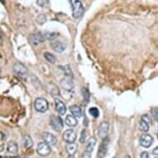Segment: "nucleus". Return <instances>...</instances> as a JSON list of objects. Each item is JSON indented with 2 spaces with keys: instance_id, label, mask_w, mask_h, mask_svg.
Instances as JSON below:
<instances>
[{
  "instance_id": "nucleus-39",
  "label": "nucleus",
  "mask_w": 158,
  "mask_h": 158,
  "mask_svg": "<svg viewBox=\"0 0 158 158\" xmlns=\"http://www.w3.org/2000/svg\"><path fill=\"white\" fill-rule=\"evenodd\" d=\"M156 158H158V156H157V157H156Z\"/></svg>"
},
{
  "instance_id": "nucleus-9",
  "label": "nucleus",
  "mask_w": 158,
  "mask_h": 158,
  "mask_svg": "<svg viewBox=\"0 0 158 158\" xmlns=\"http://www.w3.org/2000/svg\"><path fill=\"white\" fill-rule=\"evenodd\" d=\"M140 144L142 147L145 148H150L153 143V137L148 133H143L140 137Z\"/></svg>"
},
{
  "instance_id": "nucleus-28",
  "label": "nucleus",
  "mask_w": 158,
  "mask_h": 158,
  "mask_svg": "<svg viewBox=\"0 0 158 158\" xmlns=\"http://www.w3.org/2000/svg\"><path fill=\"white\" fill-rule=\"evenodd\" d=\"M36 22L38 23L39 24H44L46 22H47V17L44 15V14H41V15H39L36 18Z\"/></svg>"
},
{
  "instance_id": "nucleus-29",
  "label": "nucleus",
  "mask_w": 158,
  "mask_h": 158,
  "mask_svg": "<svg viewBox=\"0 0 158 158\" xmlns=\"http://www.w3.org/2000/svg\"><path fill=\"white\" fill-rule=\"evenodd\" d=\"M86 138V131L85 129H83L81 132V137H80V142L81 143H84L85 142Z\"/></svg>"
},
{
  "instance_id": "nucleus-2",
  "label": "nucleus",
  "mask_w": 158,
  "mask_h": 158,
  "mask_svg": "<svg viewBox=\"0 0 158 158\" xmlns=\"http://www.w3.org/2000/svg\"><path fill=\"white\" fill-rule=\"evenodd\" d=\"M34 107L36 111L39 113H45L47 111V109L49 108V104L46 98H37L34 102Z\"/></svg>"
},
{
  "instance_id": "nucleus-33",
  "label": "nucleus",
  "mask_w": 158,
  "mask_h": 158,
  "mask_svg": "<svg viewBox=\"0 0 158 158\" xmlns=\"http://www.w3.org/2000/svg\"><path fill=\"white\" fill-rule=\"evenodd\" d=\"M141 158H149V155L147 152H143L141 154Z\"/></svg>"
},
{
  "instance_id": "nucleus-10",
  "label": "nucleus",
  "mask_w": 158,
  "mask_h": 158,
  "mask_svg": "<svg viewBox=\"0 0 158 158\" xmlns=\"http://www.w3.org/2000/svg\"><path fill=\"white\" fill-rule=\"evenodd\" d=\"M76 137H77V135L73 129L66 130L63 134V139L67 143H75V140H76Z\"/></svg>"
},
{
  "instance_id": "nucleus-23",
  "label": "nucleus",
  "mask_w": 158,
  "mask_h": 158,
  "mask_svg": "<svg viewBox=\"0 0 158 158\" xmlns=\"http://www.w3.org/2000/svg\"><path fill=\"white\" fill-rule=\"evenodd\" d=\"M44 56L46 58V60L48 61V62L52 63V64H54L56 61V57H55L54 55H52V53H50V52H46L44 54Z\"/></svg>"
},
{
  "instance_id": "nucleus-34",
  "label": "nucleus",
  "mask_w": 158,
  "mask_h": 158,
  "mask_svg": "<svg viewBox=\"0 0 158 158\" xmlns=\"http://www.w3.org/2000/svg\"><path fill=\"white\" fill-rule=\"evenodd\" d=\"M152 153L154 156H158V147H156V148L155 149L152 151Z\"/></svg>"
},
{
  "instance_id": "nucleus-6",
  "label": "nucleus",
  "mask_w": 158,
  "mask_h": 158,
  "mask_svg": "<svg viewBox=\"0 0 158 158\" xmlns=\"http://www.w3.org/2000/svg\"><path fill=\"white\" fill-rule=\"evenodd\" d=\"M109 137H105V138H104V140H103L102 143L100 144V146H99V148H98V158H103L106 156L107 152H108V148H109Z\"/></svg>"
},
{
  "instance_id": "nucleus-12",
  "label": "nucleus",
  "mask_w": 158,
  "mask_h": 158,
  "mask_svg": "<svg viewBox=\"0 0 158 158\" xmlns=\"http://www.w3.org/2000/svg\"><path fill=\"white\" fill-rule=\"evenodd\" d=\"M42 139L44 140L45 143H47L50 146H55L57 143L56 137L50 132H44L42 134Z\"/></svg>"
},
{
  "instance_id": "nucleus-21",
  "label": "nucleus",
  "mask_w": 158,
  "mask_h": 158,
  "mask_svg": "<svg viewBox=\"0 0 158 158\" xmlns=\"http://www.w3.org/2000/svg\"><path fill=\"white\" fill-rule=\"evenodd\" d=\"M65 149H66V152H67L69 155L74 156L76 152V151H77V145L74 143H68L66 147H65Z\"/></svg>"
},
{
  "instance_id": "nucleus-20",
  "label": "nucleus",
  "mask_w": 158,
  "mask_h": 158,
  "mask_svg": "<svg viewBox=\"0 0 158 158\" xmlns=\"http://www.w3.org/2000/svg\"><path fill=\"white\" fill-rule=\"evenodd\" d=\"M47 91L49 92L50 94H52V96L59 95V89L56 85L54 84H49L47 85Z\"/></svg>"
},
{
  "instance_id": "nucleus-7",
  "label": "nucleus",
  "mask_w": 158,
  "mask_h": 158,
  "mask_svg": "<svg viewBox=\"0 0 158 158\" xmlns=\"http://www.w3.org/2000/svg\"><path fill=\"white\" fill-rule=\"evenodd\" d=\"M150 123L152 124L150 117L147 115V114L143 115L142 117V118H141L140 123H139V129L144 132H148V130H149V127H150Z\"/></svg>"
},
{
  "instance_id": "nucleus-32",
  "label": "nucleus",
  "mask_w": 158,
  "mask_h": 158,
  "mask_svg": "<svg viewBox=\"0 0 158 158\" xmlns=\"http://www.w3.org/2000/svg\"><path fill=\"white\" fill-rule=\"evenodd\" d=\"M82 158H91V152L87 150H85L82 155Z\"/></svg>"
},
{
  "instance_id": "nucleus-18",
  "label": "nucleus",
  "mask_w": 158,
  "mask_h": 158,
  "mask_svg": "<svg viewBox=\"0 0 158 158\" xmlns=\"http://www.w3.org/2000/svg\"><path fill=\"white\" fill-rule=\"evenodd\" d=\"M70 111L72 115L77 118H80L81 116H82V110H81V108L78 105H72L70 106Z\"/></svg>"
},
{
  "instance_id": "nucleus-17",
  "label": "nucleus",
  "mask_w": 158,
  "mask_h": 158,
  "mask_svg": "<svg viewBox=\"0 0 158 158\" xmlns=\"http://www.w3.org/2000/svg\"><path fill=\"white\" fill-rule=\"evenodd\" d=\"M65 124L70 127H76L78 124L77 118H75V117L74 116V115H72V114L66 115V117H65Z\"/></svg>"
},
{
  "instance_id": "nucleus-30",
  "label": "nucleus",
  "mask_w": 158,
  "mask_h": 158,
  "mask_svg": "<svg viewBox=\"0 0 158 158\" xmlns=\"http://www.w3.org/2000/svg\"><path fill=\"white\" fill-rule=\"evenodd\" d=\"M82 91H83L84 100H85L86 102H88L89 99V93L88 89H83Z\"/></svg>"
},
{
  "instance_id": "nucleus-27",
  "label": "nucleus",
  "mask_w": 158,
  "mask_h": 158,
  "mask_svg": "<svg viewBox=\"0 0 158 158\" xmlns=\"http://www.w3.org/2000/svg\"><path fill=\"white\" fill-rule=\"evenodd\" d=\"M44 36H45V38L46 40H50V41H53L55 40V38L56 37V34L54 33V32H45L44 33Z\"/></svg>"
},
{
  "instance_id": "nucleus-40",
  "label": "nucleus",
  "mask_w": 158,
  "mask_h": 158,
  "mask_svg": "<svg viewBox=\"0 0 158 158\" xmlns=\"http://www.w3.org/2000/svg\"></svg>"
},
{
  "instance_id": "nucleus-24",
  "label": "nucleus",
  "mask_w": 158,
  "mask_h": 158,
  "mask_svg": "<svg viewBox=\"0 0 158 158\" xmlns=\"http://www.w3.org/2000/svg\"><path fill=\"white\" fill-rule=\"evenodd\" d=\"M60 68L62 69L63 71L65 72V76H68V77H71L72 78V71L70 70V68L69 65H65V66H60Z\"/></svg>"
},
{
  "instance_id": "nucleus-19",
  "label": "nucleus",
  "mask_w": 158,
  "mask_h": 158,
  "mask_svg": "<svg viewBox=\"0 0 158 158\" xmlns=\"http://www.w3.org/2000/svg\"><path fill=\"white\" fill-rule=\"evenodd\" d=\"M18 144L15 142L10 141L8 143V145H7V151H8V152L11 153V154H16V153L18 152Z\"/></svg>"
},
{
  "instance_id": "nucleus-31",
  "label": "nucleus",
  "mask_w": 158,
  "mask_h": 158,
  "mask_svg": "<svg viewBox=\"0 0 158 158\" xmlns=\"http://www.w3.org/2000/svg\"><path fill=\"white\" fill-rule=\"evenodd\" d=\"M152 116L154 117V118L158 122V109H153L152 110Z\"/></svg>"
},
{
  "instance_id": "nucleus-15",
  "label": "nucleus",
  "mask_w": 158,
  "mask_h": 158,
  "mask_svg": "<svg viewBox=\"0 0 158 158\" xmlns=\"http://www.w3.org/2000/svg\"><path fill=\"white\" fill-rule=\"evenodd\" d=\"M55 106H56V109L58 112V114L60 115H64L66 113V106L60 99L55 98Z\"/></svg>"
},
{
  "instance_id": "nucleus-3",
  "label": "nucleus",
  "mask_w": 158,
  "mask_h": 158,
  "mask_svg": "<svg viewBox=\"0 0 158 158\" xmlns=\"http://www.w3.org/2000/svg\"><path fill=\"white\" fill-rule=\"evenodd\" d=\"M13 72L15 73L16 75H18L19 77L23 78V79H27V69L25 67V65L21 62H17L13 65Z\"/></svg>"
},
{
  "instance_id": "nucleus-37",
  "label": "nucleus",
  "mask_w": 158,
  "mask_h": 158,
  "mask_svg": "<svg viewBox=\"0 0 158 158\" xmlns=\"http://www.w3.org/2000/svg\"><path fill=\"white\" fill-rule=\"evenodd\" d=\"M157 138H158V132H157Z\"/></svg>"
},
{
  "instance_id": "nucleus-22",
  "label": "nucleus",
  "mask_w": 158,
  "mask_h": 158,
  "mask_svg": "<svg viewBox=\"0 0 158 158\" xmlns=\"http://www.w3.org/2000/svg\"><path fill=\"white\" fill-rule=\"evenodd\" d=\"M95 145H96V139L94 138V137H91L90 139L88 141V143H87V146H86L85 150L92 152V151L94 150V148Z\"/></svg>"
},
{
  "instance_id": "nucleus-4",
  "label": "nucleus",
  "mask_w": 158,
  "mask_h": 158,
  "mask_svg": "<svg viewBox=\"0 0 158 158\" xmlns=\"http://www.w3.org/2000/svg\"><path fill=\"white\" fill-rule=\"evenodd\" d=\"M50 123L52 128L56 132H60L64 127L62 119L60 118V117L56 115H52L50 117Z\"/></svg>"
},
{
  "instance_id": "nucleus-35",
  "label": "nucleus",
  "mask_w": 158,
  "mask_h": 158,
  "mask_svg": "<svg viewBox=\"0 0 158 158\" xmlns=\"http://www.w3.org/2000/svg\"><path fill=\"white\" fill-rule=\"evenodd\" d=\"M6 139V135H4L3 132H1V140H5Z\"/></svg>"
},
{
  "instance_id": "nucleus-36",
  "label": "nucleus",
  "mask_w": 158,
  "mask_h": 158,
  "mask_svg": "<svg viewBox=\"0 0 158 158\" xmlns=\"http://www.w3.org/2000/svg\"><path fill=\"white\" fill-rule=\"evenodd\" d=\"M124 158H131V156H128V155H127V156H125Z\"/></svg>"
},
{
  "instance_id": "nucleus-26",
  "label": "nucleus",
  "mask_w": 158,
  "mask_h": 158,
  "mask_svg": "<svg viewBox=\"0 0 158 158\" xmlns=\"http://www.w3.org/2000/svg\"><path fill=\"white\" fill-rule=\"evenodd\" d=\"M50 0H36V4L42 8H46L49 5Z\"/></svg>"
},
{
  "instance_id": "nucleus-16",
  "label": "nucleus",
  "mask_w": 158,
  "mask_h": 158,
  "mask_svg": "<svg viewBox=\"0 0 158 158\" xmlns=\"http://www.w3.org/2000/svg\"><path fill=\"white\" fill-rule=\"evenodd\" d=\"M22 146L24 149H29L32 148L33 146V141L29 135H23L22 138Z\"/></svg>"
},
{
  "instance_id": "nucleus-11",
  "label": "nucleus",
  "mask_w": 158,
  "mask_h": 158,
  "mask_svg": "<svg viewBox=\"0 0 158 158\" xmlns=\"http://www.w3.org/2000/svg\"><path fill=\"white\" fill-rule=\"evenodd\" d=\"M109 123L107 121H103V122L99 124L98 127V136L101 138H105L109 132Z\"/></svg>"
},
{
  "instance_id": "nucleus-14",
  "label": "nucleus",
  "mask_w": 158,
  "mask_h": 158,
  "mask_svg": "<svg viewBox=\"0 0 158 158\" xmlns=\"http://www.w3.org/2000/svg\"><path fill=\"white\" fill-rule=\"evenodd\" d=\"M60 85L62 86V88L65 90H71L74 87V85H73L72 78L68 77V76H65L63 80L60 81Z\"/></svg>"
},
{
  "instance_id": "nucleus-13",
  "label": "nucleus",
  "mask_w": 158,
  "mask_h": 158,
  "mask_svg": "<svg viewBox=\"0 0 158 158\" xmlns=\"http://www.w3.org/2000/svg\"><path fill=\"white\" fill-rule=\"evenodd\" d=\"M51 47L57 53H62L65 50V45L60 41H52L51 42Z\"/></svg>"
},
{
  "instance_id": "nucleus-8",
  "label": "nucleus",
  "mask_w": 158,
  "mask_h": 158,
  "mask_svg": "<svg viewBox=\"0 0 158 158\" xmlns=\"http://www.w3.org/2000/svg\"><path fill=\"white\" fill-rule=\"evenodd\" d=\"M45 36L44 34L41 33V32H36V33L32 34L31 36H30V41H31V43L33 45L34 47H36L37 45L41 44L42 42H45Z\"/></svg>"
},
{
  "instance_id": "nucleus-1",
  "label": "nucleus",
  "mask_w": 158,
  "mask_h": 158,
  "mask_svg": "<svg viewBox=\"0 0 158 158\" xmlns=\"http://www.w3.org/2000/svg\"><path fill=\"white\" fill-rule=\"evenodd\" d=\"M71 8H72V16L74 18H80L82 17L85 8L80 0H70Z\"/></svg>"
},
{
  "instance_id": "nucleus-5",
  "label": "nucleus",
  "mask_w": 158,
  "mask_h": 158,
  "mask_svg": "<svg viewBox=\"0 0 158 158\" xmlns=\"http://www.w3.org/2000/svg\"><path fill=\"white\" fill-rule=\"evenodd\" d=\"M36 152L39 155L42 156H47L48 155H50V153L52 152V149L50 148L49 144L43 142V143H39L37 148H36Z\"/></svg>"
},
{
  "instance_id": "nucleus-38",
  "label": "nucleus",
  "mask_w": 158,
  "mask_h": 158,
  "mask_svg": "<svg viewBox=\"0 0 158 158\" xmlns=\"http://www.w3.org/2000/svg\"><path fill=\"white\" fill-rule=\"evenodd\" d=\"M0 158H3V157H2V156H1V157H0Z\"/></svg>"
},
{
  "instance_id": "nucleus-25",
  "label": "nucleus",
  "mask_w": 158,
  "mask_h": 158,
  "mask_svg": "<svg viewBox=\"0 0 158 158\" xmlns=\"http://www.w3.org/2000/svg\"><path fill=\"white\" fill-rule=\"evenodd\" d=\"M89 112V114L91 116L94 117V118H98L99 116V112H98V109L97 108H94V107L90 108Z\"/></svg>"
}]
</instances>
